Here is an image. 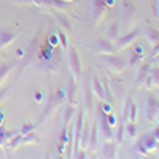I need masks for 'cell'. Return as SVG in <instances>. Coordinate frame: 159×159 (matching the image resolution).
I'll return each mask as SVG.
<instances>
[{"label": "cell", "mask_w": 159, "mask_h": 159, "mask_svg": "<svg viewBox=\"0 0 159 159\" xmlns=\"http://www.w3.org/2000/svg\"><path fill=\"white\" fill-rule=\"evenodd\" d=\"M100 62L105 64L107 67L113 72V73H123L126 70V62L124 59H121L119 56H116V52H113V54H102L99 56Z\"/></svg>", "instance_id": "obj_1"}, {"label": "cell", "mask_w": 159, "mask_h": 159, "mask_svg": "<svg viewBox=\"0 0 159 159\" xmlns=\"http://www.w3.org/2000/svg\"><path fill=\"white\" fill-rule=\"evenodd\" d=\"M67 59H69V69H70L72 76L76 81H80V78H81V61H80L78 51L75 48L67 49Z\"/></svg>", "instance_id": "obj_2"}, {"label": "cell", "mask_w": 159, "mask_h": 159, "mask_svg": "<svg viewBox=\"0 0 159 159\" xmlns=\"http://www.w3.org/2000/svg\"><path fill=\"white\" fill-rule=\"evenodd\" d=\"M142 30L140 29H135V30H132V32H129L127 35H124V37H118V40L115 42V49H116V52L118 51H123L124 48H127V46H130L134 42H137V38L139 37H142Z\"/></svg>", "instance_id": "obj_3"}, {"label": "cell", "mask_w": 159, "mask_h": 159, "mask_svg": "<svg viewBox=\"0 0 159 159\" xmlns=\"http://www.w3.org/2000/svg\"><path fill=\"white\" fill-rule=\"evenodd\" d=\"M94 54H97V56H102V54H113V52H116V49H115V46L110 43V42H107V40H103V38H99V40H96L92 45H89L88 46Z\"/></svg>", "instance_id": "obj_4"}, {"label": "cell", "mask_w": 159, "mask_h": 159, "mask_svg": "<svg viewBox=\"0 0 159 159\" xmlns=\"http://www.w3.org/2000/svg\"><path fill=\"white\" fill-rule=\"evenodd\" d=\"M18 37H19V30L13 29V27L0 29V49H5L7 46H10Z\"/></svg>", "instance_id": "obj_5"}, {"label": "cell", "mask_w": 159, "mask_h": 159, "mask_svg": "<svg viewBox=\"0 0 159 159\" xmlns=\"http://www.w3.org/2000/svg\"><path fill=\"white\" fill-rule=\"evenodd\" d=\"M157 111H159V100L156 99L154 94H150L147 97V111H145V116H147L148 121H156Z\"/></svg>", "instance_id": "obj_6"}, {"label": "cell", "mask_w": 159, "mask_h": 159, "mask_svg": "<svg viewBox=\"0 0 159 159\" xmlns=\"http://www.w3.org/2000/svg\"><path fill=\"white\" fill-rule=\"evenodd\" d=\"M91 11H92V18H94V22L99 24L107 11V5H105V0H92L91 5Z\"/></svg>", "instance_id": "obj_7"}, {"label": "cell", "mask_w": 159, "mask_h": 159, "mask_svg": "<svg viewBox=\"0 0 159 159\" xmlns=\"http://www.w3.org/2000/svg\"><path fill=\"white\" fill-rule=\"evenodd\" d=\"M118 142L115 140H103L102 143V148H100V153L103 157H115L116 156V150H118Z\"/></svg>", "instance_id": "obj_8"}, {"label": "cell", "mask_w": 159, "mask_h": 159, "mask_svg": "<svg viewBox=\"0 0 159 159\" xmlns=\"http://www.w3.org/2000/svg\"><path fill=\"white\" fill-rule=\"evenodd\" d=\"M143 84L148 89L151 88H159V67H153L150 69V73L147 76V80L143 81Z\"/></svg>", "instance_id": "obj_9"}, {"label": "cell", "mask_w": 159, "mask_h": 159, "mask_svg": "<svg viewBox=\"0 0 159 159\" xmlns=\"http://www.w3.org/2000/svg\"><path fill=\"white\" fill-rule=\"evenodd\" d=\"M150 69H151V61H145L140 67H139V73H137V88L143 86V81L147 80L148 73H150Z\"/></svg>", "instance_id": "obj_10"}, {"label": "cell", "mask_w": 159, "mask_h": 159, "mask_svg": "<svg viewBox=\"0 0 159 159\" xmlns=\"http://www.w3.org/2000/svg\"><path fill=\"white\" fill-rule=\"evenodd\" d=\"M142 147L145 148V151L147 153H151L154 150H157L159 147V140L153 135V134H148V135H145L143 140H142Z\"/></svg>", "instance_id": "obj_11"}, {"label": "cell", "mask_w": 159, "mask_h": 159, "mask_svg": "<svg viewBox=\"0 0 159 159\" xmlns=\"http://www.w3.org/2000/svg\"><path fill=\"white\" fill-rule=\"evenodd\" d=\"M52 54H54V51H52V46H51L48 42H46V43H43L42 46H40V49L37 51L38 59H40V61H43V62L49 61V59L52 57Z\"/></svg>", "instance_id": "obj_12"}, {"label": "cell", "mask_w": 159, "mask_h": 159, "mask_svg": "<svg viewBox=\"0 0 159 159\" xmlns=\"http://www.w3.org/2000/svg\"><path fill=\"white\" fill-rule=\"evenodd\" d=\"M69 139V124H62L61 126V134H59V142H57V153H64V148L67 145Z\"/></svg>", "instance_id": "obj_13"}, {"label": "cell", "mask_w": 159, "mask_h": 159, "mask_svg": "<svg viewBox=\"0 0 159 159\" xmlns=\"http://www.w3.org/2000/svg\"><path fill=\"white\" fill-rule=\"evenodd\" d=\"M91 89H92V92H94V94H96L100 100H105V91H103V88H102V84H100V78H99V75H94V76H92Z\"/></svg>", "instance_id": "obj_14"}, {"label": "cell", "mask_w": 159, "mask_h": 159, "mask_svg": "<svg viewBox=\"0 0 159 159\" xmlns=\"http://www.w3.org/2000/svg\"><path fill=\"white\" fill-rule=\"evenodd\" d=\"M89 132H91V126L88 123H84L83 130H81V137H80V148L81 150H88V147H89Z\"/></svg>", "instance_id": "obj_15"}, {"label": "cell", "mask_w": 159, "mask_h": 159, "mask_svg": "<svg viewBox=\"0 0 159 159\" xmlns=\"http://www.w3.org/2000/svg\"><path fill=\"white\" fill-rule=\"evenodd\" d=\"M56 21L59 22L61 29H64L65 32H72V30H73V25H72V22H70L69 16H65L62 11L59 13V15H56Z\"/></svg>", "instance_id": "obj_16"}, {"label": "cell", "mask_w": 159, "mask_h": 159, "mask_svg": "<svg viewBox=\"0 0 159 159\" xmlns=\"http://www.w3.org/2000/svg\"><path fill=\"white\" fill-rule=\"evenodd\" d=\"M78 91V84H76V80L72 76L69 80V86H67V103H73V97Z\"/></svg>", "instance_id": "obj_17"}, {"label": "cell", "mask_w": 159, "mask_h": 159, "mask_svg": "<svg viewBox=\"0 0 159 159\" xmlns=\"http://www.w3.org/2000/svg\"><path fill=\"white\" fill-rule=\"evenodd\" d=\"M143 57H145V54H143V49H142V46H135V51H134V54H132V57H130V61H129V65L130 67H135V65H139L142 61H143Z\"/></svg>", "instance_id": "obj_18"}, {"label": "cell", "mask_w": 159, "mask_h": 159, "mask_svg": "<svg viewBox=\"0 0 159 159\" xmlns=\"http://www.w3.org/2000/svg\"><path fill=\"white\" fill-rule=\"evenodd\" d=\"M145 35L148 37V40H150V43L151 45H156V43H159V30L157 29H154V27H147L145 29Z\"/></svg>", "instance_id": "obj_19"}, {"label": "cell", "mask_w": 159, "mask_h": 159, "mask_svg": "<svg viewBox=\"0 0 159 159\" xmlns=\"http://www.w3.org/2000/svg\"><path fill=\"white\" fill-rule=\"evenodd\" d=\"M19 130H5L3 127H2V124H0V147H3V145L15 135V134H18Z\"/></svg>", "instance_id": "obj_20"}, {"label": "cell", "mask_w": 159, "mask_h": 159, "mask_svg": "<svg viewBox=\"0 0 159 159\" xmlns=\"http://www.w3.org/2000/svg\"><path fill=\"white\" fill-rule=\"evenodd\" d=\"M121 11H123V16L126 18V21L127 19H130L132 18V15L135 13V8H134V5H132L130 2H123V5H121Z\"/></svg>", "instance_id": "obj_21"}, {"label": "cell", "mask_w": 159, "mask_h": 159, "mask_svg": "<svg viewBox=\"0 0 159 159\" xmlns=\"http://www.w3.org/2000/svg\"><path fill=\"white\" fill-rule=\"evenodd\" d=\"M73 113H75V107L72 103H67L65 105V108H64V115H62V124H69L70 123V119L73 118Z\"/></svg>", "instance_id": "obj_22"}, {"label": "cell", "mask_w": 159, "mask_h": 159, "mask_svg": "<svg viewBox=\"0 0 159 159\" xmlns=\"http://www.w3.org/2000/svg\"><path fill=\"white\" fill-rule=\"evenodd\" d=\"M84 102H86L89 115H92V89L89 84H84Z\"/></svg>", "instance_id": "obj_23"}, {"label": "cell", "mask_w": 159, "mask_h": 159, "mask_svg": "<svg viewBox=\"0 0 159 159\" xmlns=\"http://www.w3.org/2000/svg\"><path fill=\"white\" fill-rule=\"evenodd\" d=\"M13 67H15V64H2L0 65V84L3 83V80H7V76L10 75V72L13 70Z\"/></svg>", "instance_id": "obj_24"}, {"label": "cell", "mask_w": 159, "mask_h": 159, "mask_svg": "<svg viewBox=\"0 0 159 159\" xmlns=\"http://www.w3.org/2000/svg\"><path fill=\"white\" fill-rule=\"evenodd\" d=\"M30 143H38V137L34 134V132L24 134V135L21 137V143H19V147H24V145H30Z\"/></svg>", "instance_id": "obj_25"}, {"label": "cell", "mask_w": 159, "mask_h": 159, "mask_svg": "<svg viewBox=\"0 0 159 159\" xmlns=\"http://www.w3.org/2000/svg\"><path fill=\"white\" fill-rule=\"evenodd\" d=\"M118 22H115V24H111L110 27H108V32H107V35H108V40L110 42H116L118 40V37H119V34H118Z\"/></svg>", "instance_id": "obj_26"}, {"label": "cell", "mask_w": 159, "mask_h": 159, "mask_svg": "<svg viewBox=\"0 0 159 159\" xmlns=\"http://www.w3.org/2000/svg\"><path fill=\"white\" fill-rule=\"evenodd\" d=\"M127 118H129V123H137V108H135V103L134 102H130V105H129Z\"/></svg>", "instance_id": "obj_27"}, {"label": "cell", "mask_w": 159, "mask_h": 159, "mask_svg": "<svg viewBox=\"0 0 159 159\" xmlns=\"http://www.w3.org/2000/svg\"><path fill=\"white\" fill-rule=\"evenodd\" d=\"M57 35H59V43H61V46H62V51H64V52H67V49H69L67 34L62 32V30H59V32H57Z\"/></svg>", "instance_id": "obj_28"}, {"label": "cell", "mask_w": 159, "mask_h": 159, "mask_svg": "<svg viewBox=\"0 0 159 159\" xmlns=\"http://www.w3.org/2000/svg\"><path fill=\"white\" fill-rule=\"evenodd\" d=\"M37 126H38V123L37 124H34V123H24L22 126H21V129H19V134H29V132H32V130H35L37 129Z\"/></svg>", "instance_id": "obj_29"}, {"label": "cell", "mask_w": 159, "mask_h": 159, "mask_svg": "<svg viewBox=\"0 0 159 159\" xmlns=\"http://www.w3.org/2000/svg\"><path fill=\"white\" fill-rule=\"evenodd\" d=\"M126 130L129 132V135H130L132 139H135V137H137V123H127Z\"/></svg>", "instance_id": "obj_30"}, {"label": "cell", "mask_w": 159, "mask_h": 159, "mask_svg": "<svg viewBox=\"0 0 159 159\" xmlns=\"http://www.w3.org/2000/svg\"><path fill=\"white\" fill-rule=\"evenodd\" d=\"M48 43H49L52 48L59 45V35H57V32H56V34H51V35L48 37Z\"/></svg>", "instance_id": "obj_31"}, {"label": "cell", "mask_w": 159, "mask_h": 159, "mask_svg": "<svg viewBox=\"0 0 159 159\" xmlns=\"http://www.w3.org/2000/svg\"><path fill=\"white\" fill-rule=\"evenodd\" d=\"M105 118H107V121H108V124L111 126V127H115L116 126V118H115V115L110 111V113H105Z\"/></svg>", "instance_id": "obj_32"}, {"label": "cell", "mask_w": 159, "mask_h": 159, "mask_svg": "<svg viewBox=\"0 0 159 159\" xmlns=\"http://www.w3.org/2000/svg\"><path fill=\"white\" fill-rule=\"evenodd\" d=\"M157 54H159V43L153 45V49H151V54H150V59H148V61H151V62H153V59H154V57H157Z\"/></svg>", "instance_id": "obj_33"}, {"label": "cell", "mask_w": 159, "mask_h": 159, "mask_svg": "<svg viewBox=\"0 0 159 159\" xmlns=\"http://www.w3.org/2000/svg\"><path fill=\"white\" fill-rule=\"evenodd\" d=\"M100 108H102L103 113H110V111H111V103H108V102L103 100V103L100 105Z\"/></svg>", "instance_id": "obj_34"}, {"label": "cell", "mask_w": 159, "mask_h": 159, "mask_svg": "<svg viewBox=\"0 0 159 159\" xmlns=\"http://www.w3.org/2000/svg\"><path fill=\"white\" fill-rule=\"evenodd\" d=\"M10 89H11V88H7V89H3V91H0V102H2V100L5 99L7 92H10Z\"/></svg>", "instance_id": "obj_35"}, {"label": "cell", "mask_w": 159, "mask_h": 159, "mask_svg": "<svg viewBox=\"0 0 159 159\" xmlns=\"http://www.w3.org/2000/svg\"><path fill=\"white\" fill-rule=\"evenodd\" d=\"M42 99H43L42 92H40V91H37V92H35V100H37V102H42Z\"/></svg>", "instance_id": "obj_36"}, {"label": "cell", "mask_w": 159, "mask_h": 159, "mask_svg": "<svg viewBox=\"0 0 159 159\" xmlns=\"http://www.w3.org/2000/svg\"><path fill=\"white\" fill-rule=\"evenodd\" d=\"M105 5H107V8H111L115 5V0H105Z\"/></svg>", "instance_id": "obj_37"}, {"label": "cell", "mask_w": 159, "mask_h": 159, "mask_svg": "<svg viewBox=\"0 0 159 159\" xmlns=\"http://www.w3.org/2000/svg\"><path fill=\"white\" fill-rule=\"evenodd\" d=\"M153 135H154V137H156V139L159 140V124H157V126L154 127V132H153Z\"/></svg>", "instance_id": "obj_38"}, {"label": "cell", "mask_w": 159, "mask_h": 159, "mask_svg": "<svg viewBox=\"0 0 159 159\" xmlns=\"http://www.w3.org/2000/svg\"><path fill=\"white\" fill-rule=\"evenodd\" d=\"M16 52H18V56H24V49H21V48H19Z\"/></svg>", "instance_id": "obj_39"}, {"label": "cell", "mask_w": 159, "mask_h": 159, "mask_svg": "<svg viewBox=\"0 0 159 159\" xmlns=\"http://www.w3.org/2000/svg\"><path fill=\"white\" fill-rule=\"evenodd\" d=\"M3 123V111H0V124Z\"/></svg>", "instance_id": "obj_40"}, {"label": "cell", "mask_w": 159, "mask_h": 159, "mask_svg": "<svg viewBox=\"0 0 159 159\" xmlns=\"http://www.w3.org/2000/svg\"><path fill=\"white\" fill-rule=\"evenodd\" d=\"M156 123L159 124V111H157V116H156Z\"/></svg>", "instance_id": "obj_41"}, {"label": "cell", "mask_w": 159, "mask_h": 159, "mask_svg": "<svg viewBox=\"0 0 159 159\" xmlns=\"http://www.w3.org/2000/svg\"><path fill=\"white\" fill-rule=\"evenodd\" d=\"M156 5H157V18H159V0H157V3H156Z\"/></svg>", "instance_id": "obj_42"}, {"label": "cell", "mask_w": 159, "mask_h": 159, "mask_svg": "<svg viewBox=\"0 0 159 159\" xmlns=\"http://www.w3.org/2000/svg\"><path fill=\"white\" fill-rule=\"evenodd\" d=\"M65 2H73V0H65Z\"/></svg>", "instance_id": "obj_43"}]
</instances>
